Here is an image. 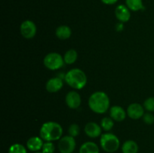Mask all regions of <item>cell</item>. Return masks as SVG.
<instances>
[{
  "label": "cell",
  "mask_w": 154,
  "mask_h": 153,
  "mask_svg": "<svg viewBox=\"0 0 154 153\" xmlns=\"http://www.w3.org/2000/svg\"><path fill=\"white\" fill-rule=\"evenodd\" d=\"M89 107L92 111L98 114H103L108 110L110 99L104 92H96L93 93L88 100Z\"/></svg>",
  "instance_id": "obj_1"
},
{
  "label": "cell",
  "mask_w": 154,
  "mask_h": 153,
  "mask_svg": "<svg viewBox=\"0 0 154 153\" xmlns=\"http://www.w3.org/2000/svg\"><path fill=\"white\" fill-rule=\"evenodd\" d=\"M63 130L62 126L56 122H47L40 129V137L45 142L59 140L62 137Z\"/></svg>",
  "instance_id": "obj_2"
},
{
  "label": "cell",
  "mask_w": 154,
  "mask_h": 153,
  "mask_svg": "<svg viewBox=\"0 0 154 153\" xmlns=\"http://www.w3.org/2000/svg\"><path fill=\"white\" fill-rule=\"evenodd\" d=\"M66 83L75 89H82L87 82L86 74L79 68H73L65 76Z\"/></svg>",
  "instance_id": "obj_3"
},
{
  "label": "cell",
  "mask_w": 154,
  "mask_h": 153,
  "mask_svg": "<svg viewBox=\"0 0 154 153\" xmlns=\"http://www.w3.org/2000/svg\"><path fill=\"white\" fill-rule=\"evenodd\" d=\"M100 146L102 149L108 153H114L120 148L119 138L112 133H105L101 135Z\"/></svg>",
  "instance_id": "obj_4"
},
{
  "label": "cell",
  "mask_w": 154,
  "mask_h": 153,
  "mask_svg": "<svg viewBox=\"0 0 154 153\" xmlns=\"http://www.w3.org/2000/svg\"><path fill=\"white\" fill-rule=\"evenodd\" d=\"M65 63L64 58L58 52H50L44 58V64L47 68L51 70L61 68Z\"/></svg>",
  "instance_id": "obj_5"
},
{
  "label": "cell",
  "mask_w": 154,
  "mask_h": 153,
  "mask_svg": "<svg viewBox=\"0 0 154 153\" xmlns=\"http://www.w3.org/2000/svg\"><path fill=\"white\" fill-rule=\"evenodd\" d=\"M76 148L75 137L70 136H62L58 142V149L60 153H73Z\"/></svg>",
  "instance_id": "obj_6"
},
{
  "label": "cell",
  "mask_w": 154,
  "mask_h": 153,
  "mask_svg": "<svg viewBox=\"0 0 154 153\" xmlns=\"http://www.w3.org/2000/svg\"><path fill=\"white\" fill-rule=\"evenodd\" d=\"M37 32V27L34 22L31 20H25L20 25V33L23 38L31 39L34 38Z\"/></svg>",
  "instance_id": "obj_7"
},
{
  "label": "cell",
  "mask_w": 154,
  "mask_h": 153,
  "mask_svg": "<svg viewBox=\"0 0 154 153\" xmlns=\"http://www.w3.org/2000/svg\"><path fill=\"white\" fill-rule=\"evenodd\" d=\"M144 114V106L138 103L131 104L127 108V115L132 119L142 118Z\"/></svg>",
  "instance_id": "obj_8"
},
{
  "label": "cell",
  "mask_w": 154,
  "mask_h": 153,
  "mask_svg": "<svg viewBox=\"0 0 154 153\" xmlns=\"http://www.w3.org/2000/svg\"><path fill=\"white\" fill-rule=\"evenodd\" d=\"M66 103L70 109H77L81 104V98L75 91H71L66 94Z\"/></svg>",
  "instance_id": "obj_9"
},
{
  "label": "cell",
  "mask_w": 154,
  "mask_h": 153,
  "mask_svg": "<svg viewBox=\"0 0 154 153\" xmlns=\"http://www.w3.org/2000/svg\"><path fill=\"white\" fill-rule=\"evenodd\" d=\"M84 132L90 138H96L102 135V127L97 123L90 122L84 127Z\"/></svg>",
  "instance_id": "obj_10"
},
{
  "label": "cell",
  "mask_w": 154,
  "mask_h": 153,
  "mask_svg": "<svg viewBox=\"0 0 154 153\" xmlns=\"http://www.w3.org/2000/svg\"><path fill=\"white\" fill-rule=\"evenodd\" d=\"M115 15L120 22H126L130 20L131 13L127 6L120 4L115 9Z\"/></svg>",
  "instance_id": "obj_11"
},
{
  "label": "cell",
  "mask_w": 154,
  "mask_h": 153,
  "mask_svg": "<svg viewBox=\"0 0 154 153\" xmlns=\"http://www.w3.org/2000/svg\"><path fill=\"white\" fill-rule=\"evenodd\" d=\"M63 86V81L60 77L51 78L46 83V90L51 93L57 92Z\"/></svg>",
  "instance_id": "obj_12"
},
{
  "label": "cell",
  "mask_w": 154,
  "mask_h": 153,
  "mask_svg": "<svg viewBox=\"0 0 154 153\" xmlns=\"http://www.w3.org/2000/svg\"><path fill=\"white\" fill-rule=\"evenodd\" d=\"M110 116L114 121L122 122L126 118V112L120 106H113L110 109Z\"/></svg>",
  "instance_id": "obj_13"
},
{
  "label": "cell",
  "mask_w": 154,
  "mask_h": 153,
  "mask_svg": "<svg viewBox=\"0 0 154 153\" xmlns=\"http://www.w3.org/2000/svg\"><path fill=\"white\" fill-rule=\"evenodd\" d=\"M44 142L40 136H32L30 137L26 142V146L29 150L32 152H38L42 149Z\"/></svg>",
  "instance_id": "obj_14"
},
{
  "label": "cell",
  "mask_w": 154,
  "mask_h": 153,
  "mask_svg": "<svg viewBox=\"0 0 154 153\" xmlns=\"http://www.w3.org/2000/svg\"><path fill=\"white\" fill-rule=\"evenodd\" d=\"M56 35L60 40H66L72 35V29L68 26H60L56 29Z\"/></svg>",
  "instance_id": "obj_15"
},
{
  "label": "cell",
  "mask_w": 154,
  "mask_h": 153,
  "mask_svg": "<svg viewBox=\"0 0 154 153\" xmlns=\"http://www.w3.org/2000/svg\"><path fill=\"white\" fill-rule=\"evenodd\" d=\"M79 153H99V148L96 143L88 141L81 146Z\"/></svg>",
  "instance_id": "obj_16"
},
{
  "label": "cell",
  "mask_w": 154,
  "mask_h": 153,
  "mask_svg": "<svg viewBox=\"0 0 154 153\" xmlns=\"http://www.w3.org/2000/svg\"><path fill=\"white\" fill-rule=\"evenodd\" d=\"M139 147L135 141L129 140L123 142L122 146L123 153H138Z\"/></svg>",
  "instance_id": "obj_17"
},
{
  "label": "cell",
  "mask_w": 154,
  "mask_h": 153,
  "mask_svg": "<svg viewBox=\"0 0 154 153\" xmlns=\"http://www.w3.org/2000/svg\"><path fill=\"white\" fill-rule=\"evenodd\" d=\"M126 3L128 8L133 11H138L144 9L142 0H126Z\"/></svg>",
  "instance_id": "obj_18"
},
{
  "label": "cell",
  "mask_w": 154,
  "mask_h": 153,
  "mask_svg": "<svg viewBox=\"0 0 154 153\" xmlns=\"http://www.w3.org/2000/svg\"><path fill=\"white\" fill-rule=\"evenodd\" d=\"M63 58H64L65 63H66L67 64H73L76 62L77 58H78V52L74 49L69 50L65 53Z\"/></svg>",
  "instance_id": "obj_19"
},
{
  "label": "cell",
  "mask_w": 154,
  "mask_h": 153,
  "mask_svg": "<svg viewBox=\"0 0 154 153\" xmlns=\"http://www.w3.org/2000/svg\"><path fill=\"white\" fill-rule=\"evenodd\" d=\"M114 125V120L109 117H105L101 121V127L105 131H109L113 128Z\"/></svg>",
  "instance_id": "obj_20"
},
{
  "label": "cell",
  "mask_w": 154,
  "mask_h": 153,
  "mask_svg": "<svg viewBox=\"0 0 154 153\" xmlns=\"http://www.w3.org/2000/svg\"><path fill=\"white\" fill-rule=\"evenodd\" d=\"M8 153H27V151L25 146L22 144L14 143L10 146Z\"/></svg>",
  "instance_id": "obj_21"
},
{
  "label": "cell",
  "mask_w": 154,
  "mask_h": 153,
  "mask_svg": "<svg viewBox=\"0 0 154 153\" xmlns=\"http://www.w3.org/2000/svg\"><path fill=\"white\" fill-rule=\"evenodd\" d=\"M143 106L148 112H154V97H150L146 99Z\"/></svg>",
  "instance_id": "obj_22"
},
{
  "label": "cell",
  "mask_w": 154,
  "mask_h": 153,
  "mask_svg": "<svg viewBox=\"0 0 154 153\" xmlns=\"http://www.w3.org/2000/svg\"><path fill=\"white\" fill-rule=\"evenodd\" d=\"M55 152V146L52 142H44L42 147V152L43 153H54Z\"/></svg>",
  "instance_id": "obj_23"
},
{
  "label": "cell",
  "mask_w": 154,
  "mask_h": 153,
  "mask_svg": "<svg viewBox=\"0 0 154 153\" xmlns=\"http://www.w3.org/2000/svg\"><path fill=\"white\" fill-rule=\"evenodd\" d=\"M80 133V128L77 124H72L69 128V134L70 136L75 137Z\"/></svg>",
  "instance_id": "obj_24"
},
{
  "label": "cell",
  "mask_w": 154,
  "mask_h": 153,
  "mask_svg": "<svg viewBox=\"0 0 154 153\" xmlns=\"http://www.w3.org/2000/svg\"><path fill=\"white\" fill-rule=\"evenodd\" d=\"M142 118L144 123H146L147 124H149V125L153 124L154 123V116L150 112L144 113Z\"/></svg>",
  "instance_id": "obj_25"
},
{
  "label": "cell",
  "mask_w": 154,
  "mask_h": 153,
  "mask_svg": "<svg viewBox=\"0 0 154 153\" xmlns=\"http://www.w3.org/2000/svg\"><path fill=\"white\" fill-rule=\"evenodd\" d=\"M101 1L105 4H115L118 0H101Z\"/></svg>",
  "instance_id": "obj_26"
},
{
  "label": "cell",
  "mask_w": 154,
  "mask_h": 153,
  "mask_svg": "<svg viewBox=\"0 0 154 153\" xmlns=\"http://www.w3.org/2000/svg\"><path fill=\"white\" fill-rule=\"evenodd\" d=\"M123 28H124V26H123V22H120L116 25V29H117V31H118V32L122 31V30L123 29Z\"/></svg>",
  "instance_id": "obj_27"
},
{
  "label": "cell",
  "mask_w": 154,
  "mask_h": 153,
  "mask_svg": "<svg viewBox=\"0 0 154 153\" xmlns=\"http://www.w3.org/2000/svg\"><path fill=\"white\" fill-rule=\"evenodd\" d=\"M34 153H43L42 152H35Z\"/></svg>",
  "instance_id": "obj_28"
}]
</instances>
